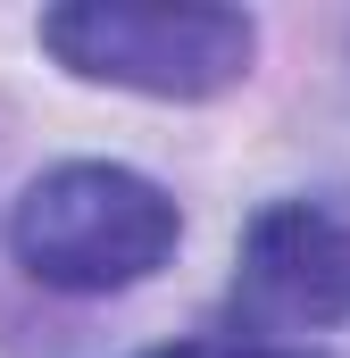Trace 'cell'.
<instances>
[{"label": "cell", "mask_w": 350, "mask_h": 358, "mask_svg": "<svg viewBox=\"0 0 350 358\" xmlns=\"http://www.w3.org/2000/svg\"><path fill=\"white\" fill-rule=\"evenodd\" d=\"M175 242H183L175 200L117 159H67V167L34 176L8 217L17 267L50 292H76V300L150 283L175 259Z\"/></svg>", "instance_id": "cell-1"}, {"label": "cell", "mask_w": 350, "mask_h": 358, "mask_svg": "<svg viewBox=\"0 0 350 358\" xmlns=\"http://www.w3.org/2000/svg\"><path fill=\"white\" fill-rule=\"evenodd\" d=\"M42 50L76 84H117V92H142V100H217L251 76L259 25L242 8L67 0V8H42Z\"/></svg>", "instance_id": "cell-2"}, {"label": "cell", "mask_w": 350, "mask_h": 358, "mask_svg": "<svg viewBox=\"0 0 350 358\" xmlns=\"http://www.w3.org/2000/svg\"><path fill=\"white\" fill-rule=\"evenodd\" d=\"M234 300L251 325L275 334H326L350 317V225L317 200H275L242 234Z\"/></svg>", "instance_id": "cell-3"}, {"label": "cell", "mask_w": 350, "mask_h": 358, "mask_svg": "<svg viewBox=\"0 0 350 358\" xmlns=\"http://www.w3.org/2000/svg\"><path fill=\"white\" fill-rule=\"evenodd\" d=\"M242 358H317V350H284V342H259V350H242Z\"/></svg>", "instance_id": "cell-4"}, {"label": "cell", "mask_w": 350, "mask_h": 358, "mask_svg": "<svg viewBox=\"0 0 350 358\" xmlns=\"http://www.w3.org/2000/svg\"><path fill=\"white\" fill-rule=\"evenodd\" d=\"M142 358H209V350H142Z\"/></svg>", "instance_id": "cell-5"}]
</instances>
